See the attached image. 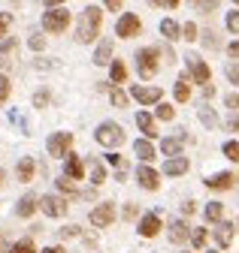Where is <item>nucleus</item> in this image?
Returning <instances> with one entry per match:
<instances>
[{"label": "nucleus", "instance_id": "1", "mask_svg": "<svg viewBox=\"0 0 239 253\" xmlns=\"http://www.w3.org/2000/svg\"><path fill=\"white\" fill-rule=\"evenodd\" d=\"M100 21H103V9H100V6H88V9H82L79 27H76V40H79V42H91V40H97V34H100Z\"/></svg>", "mask_w": 239, "mask_h": 253}, {"label": "nucleus", "instance_id": "2", "mask_svg": "<svg viewBox=\"0 0 239 253\" xmlns=\"http://www.w3.org/2000/svg\"><path fill=\"white\" fill-rule=\"evenodd\" d=\"M67 24H70V12L64 6H49V12L43 15V27L49 34H64Z\"/></svg>", "mask_w": 239, "mask_h": 253}, {"label": "nucleus", "instance_id": "3", "mask_svg": "<svg viewBox=\"0 0 239 253\" xmlns=\"http://www.w3.org/2000/svg\"><path fill=\"white\" fill-rule=\"evenodd\" d=\"M158 60H161V51L158 48H142V51H136V73L142 79H152L158 73Z\"/></svg>", "mask_w": 239, "mask_h": 253}, {"label": "nucleus", "instance_id": "4", "mask_svg": "<svg viewBox=\"0 0 239 253\" xmlns=\"http://www.w3.org/2000/svg\"><path fill=\"white\" fill-rule=\"evenodd\" d=\"M94 139H97V142H100L103 148H118V145L124 142V133H121V126H118V124L106 121V124H100V126H97Z\"/></svg>", "mask_w": 239, "mask_h": 253}, {"label": "nucleus", "instance_id": "5", "mask_svg": "<svg viewBox=\"0 0 239 253\" xmlns=\"http://www.w3.org/2000/svg\"><path fill=\"white\" fill-rule=\"evenodd\" d=\"M139 30H142V21L136 18V12H124L121 18H118V24H115V34H118V37H124V40L136 37Z\"/></svg>", "mask_w": 239, "mask_h": 253}, {"label": "nucleus", "instance_id": "6", "mask_svg": "<svg viewBox=\"0 0 239 253\" xmlns=\"http://www.w3.org/2000/svg\"><path fill=\"white\" fill-rule=\"evenodd\" d=\"M67 199L64 196H55V193H49V196H43L40 199V211L43 214H49V217H64L67 214Z\"/></svg>", "mask_w": 239, "mask_h": 253}, {"label": "nucleus", "instance_id": "7", "mask_svg": "<svg viewBox=\"0 0 239 253\" xmlns=\"http://www.w3.org/2000/svg\"><path fill=\"white\" fill-rule=\"evenodd\" d=\"M70 145H73V133H52L46 148H49L52 157H67L70 154Z\"/></svg>", "mask_w": 239, "mask_h": 253}, {"label": "nucleus", "instance_id": "8", "mask_svg": "<svg viewBox=\"0 0 239 253\" xmlns=\"http://www.w3.org/2000/svg\"><path fill=\"white\" fill-rule=\"evenodd\" d=\"M130 97L142 106H155L161 103V87H148V84H133L130 87Z\"/></svg>", "mask_w": 239, "mask_h": 253}, {"label": "nucleus", "instance_id": "9", "mask_svg": "<svg viewBox=\"0 0 239 253\" xmlns=\"http://www.w3.org/2000/svg\"><path fill=\"white\" fill-rule=\"evenodd\" d=\"M88 220H91V226H109L112 220H115V208H112V202L97 205L91 214H88Z\"/></svg>", "mask_w": 239, "mask_h": 253}, {"label": "nucleus", "instance_id": "10", "mask_svg": "<svg viewBox=\"0 0 239 253\" xmlns=\"http://www.w3.org/2000/svg\"><path fill=\"white\" fill-rule=\"evenodd\" d=\"M161 232V214H145L139 220V235L142 238H155Z\"/></svg>", "mask_w": 239, "mask_h": 253}, {"label": "nucleus", "instance_id": "11", "mask_svg": "<svg viewBox=\"0 0 239 253\" xmlns=\"http://www.w3.org/2000/svg\"><path fill=\"white\" fill-rule=\"evenodd\" d=\"M136 181H139L145 190H158V187H161V175H158L152 166H139V169H136Z\"/></svg>", "mask_w": 239, "mask_h": 253}, {"label": "nucleus", "instance_id": "12", "mask_svg": "<svg viewBox=\"0 0 239 253\" xmlns=\"http://www.w3.org/2000/svg\"><path fill=\"white\" fill-rule=\"evenodd\" d=\"M185 60H188V67H191V79L200 82V84H206V82H209V67H206V63H203L197 54H188Z\"/></svg>", "mask_w": 239, "mask_h": 253}, {"label": "nucleus", "instance_id": "13", "mask_svg": "<svg viewBox=\"0 0 239 253\" xmlns=\"http://www.w3.org/2000/svg\"><path fill=\"white\" fill-rule=\"evenodd\" d=\"M233 184H236V175L233 172H218L212 178H206V187L209 190H230Z\"/></svg>", "mask_w": 239, "mask_h": 253}, {"label": "nucleus", "instance_id": "14", "mask_svg": "<svg viewBox=\"0 0 239 253\" xmlns=\"http://www.w3.org/2000/svg\"><path fill=\"white\" fill-rule=\"evenodd\" d=\"M15 51H18V40L15 37L0 40V67H9L12 57H15Z\"/></svg>", "mask_w": 239, "mask_h": 253}, {"label": "nucleus", "instance_id": "15", "mask_svg": "<svg viewBox=\"0 0 239 253\" xmlns=\"http://www.w3.org/2000/svg\"><path fill=\"white\" fill-rule=\"evenodd\" d=\"M37 205H40L37 193H24V196L18 199V205H15V214H18V217H31V214L37 211Z\"/></svg>", "mask_w": 239, "mask_h": 253}, {"label": "nucleus", "instance_id": "16", "mask_svg": "<svg viewBox=\"0 0 239 253\" xmlns=\"http://www.w3.org/2000/svg\"><path fill=\"white\" fill-rule=\"evenodd\" d=\"M185 148V133H179V136H170V139H161V151L167 157H176V154H182Z\"/></svg>", "mask_w": 239, "mask_h": 253}, {"label": "nucleus", "instance_id": "17", "mask_svg": "<svg viewBox=\"0 0 239 253\" xmlns=\"http://www.w3.org/2000/svg\"><path fill=\"white\" fill-rule=\"evenodd\" d=\"M188 172V160H185V157L182 154H176V157H170V160L164 163V175H185Z\"/></svg>", "mask_w": 239, "mask_h": 253}, {"label": "nucleus", "instance_id": "18", "mask_svg": "<svg viewBox=\"0 0 239 253\" xmlns=\"http://www.w3.org/2000/svg\"><path fill=\"white\" fill-rule=\"evenodd\" d=\"M185 238H191V226L185 223V220H173V223H170V241L182 244Z\"/></svg>", "mask_w": 239, "mask_h": 253}, {"label": "nucleus", "instance_id": "19", "mask_svg": "<svg viewBox=\"0 0 239 253\" xmlns=\"http://www.w3.org/2000/svg\"><path fill=\"white\" fill-rule=\"evenodd\" d=\"M136 124H139V130L145 133V139H158V126H155V118L148 115V112H136Z\"/></svg>", "mask_w": 239, "mask_h": 253}, {"label": "nucleus", "instance_id": "20", "mask_svg": "<svg viewBox=\"0 0 239 253\" xmlns=\"http://www.w3.org/2000/svg\"><path fill=\"white\" fill-rule=\"evenodd\" d=\"M215 241H218V247H230L233 244V223L221 220V223L215 226Z\"/></svg>", "mask_w": 239, "mask_h": 253}, {"label": "nucleus", "instance_id": "21", "mask_svg": "<svg viewBox=\"0 0 239 253\" xmlns=\"http://www.w3.org/2000/svg\"><path fill=\"white\" fill-rule=\"evenodd\" d=\"M94 63H97V67H109V63H112V40H103V42L97 45Z\"/></svg>", "mask_w": 239, "mask_h": 253}, {"label": "nucleus", "instance_id": "22", "mask_svg": "<svg viewBox=\"0 0 239 253\" xmlns=\"http://www.w3.org/2000/svg\"><path fill=\"white\" fill-rule=\"evenodd\" d=\"M176 100L179 103H188L191 100V76L188 73H182V76H179V82H176Z\"/></svg>", "mask_w": 239, "mask_h": 253}, {"label": "nucleus", "instance_id": "23", "mask_svg": "<svg viewBox=\"0 0 239 253\" xmlns=\"http://www.w3.org/2000/svg\"><path fill=\"white\" fill-rule=\"evenodd\" d=\"M133 154L139 157L142 163L155 160V148H152V142H148V139H136V142H133Z\"/></svg>", "mask_w": 239, "mask_h": 253}, {"label": "nucleus", "instance_id": "24", "mask_svg": "<svg viewBox=\"0 0 239 253\" xmlns=\"http://www.w3.org/2000/svg\"><path fill=\"white\" fill-rule=\"evenodd\" d=\"M67 175H70V178H76V181H82V178H85V163H82V157L67 154Z\"/></svg>", "mask_w": 239, "mask_h": 253}, {"label": "nucleus", "instance_id": "25", "mask_svg": "<svg viewBox=\"0 0 239 253\" xmlns=\"http://www.w3.org/2000/svg\"><path fill=\"white\" fill-rule=\"evenodd\" d=\"M15 178L18 181H31L34 178V157H21L15 166Z\"/></svg>", "mask_w": 239, "mask_h": 253}, {"label": "nucleus", "instance_id": "26", "mask_svg": "<svg viewBox=\"0 0 239 253\" xmlns=\"http://www.w3.org/2000/svg\"><path fill=\"white\" fill-rule=\"evenodd\" d=\"M206 220H209V223H221V220H224V205L221 202H209L206 205Z\"/></svg>", "mask_w": 239, "mask_h": 253}, {"label": "nucleus", "instance_id": "27", "mask_svg": "<svg viewBox=\"0 0 239 253\" xmlns=\"http://www.w3.org/2000/svg\"><path fill=\"white\" fill-rule=\"evenodd\" d=\"M161 34H164L167 40H179V37H182V27H179L173 18H164V21H161Z\"/></svg>", "mask_w": 239, "mask_h": 253}, {"label": "nucleus", "instance_id": "28", "mask_svg": "<svg viewBox=\"0 0 239 253\" xmlns=\"http://www.w3.org/2000/svg\"><path fill=\"white\" fill-rule=\"evenodd\" d=\"M109 76H112L115 84H121V82L127 79V67H124L121 60H112V63H109Z\"/></svg>", "mask_w": 239, "mask_h": 253}, {"label": "nucleus", "instance_id": "29", "mask_svg": "<svg viewBox=\"0 0 239 253\" xmlns=\"http://www.w3.org/2000/svg\"><path fill=\"white\" fill-rule=\"evenodd\" d=\"M109 100H112V106H115V109H124V106H127V93H124L121 87H118V84H112Z\"/></svg>", "mask_w": 239, "mask_h": 253}, {"label": "nucleus", "instance_id": "30", "mask_svg": "<svg viewBox=\"0 0 239 253\" xmlns=\"http://www.w3.org/2000/svg\"><path fill=\"white\" fill-rule=\"evenodd\" d=\"M200 121L209 126V130H215V126H218V115L209 109V106H200Z\"/></svg>", "mask_w": 239, "mask_h": 253}, {"label": "nucleus", "instance_id": "31", "mask_svg": "<svg viewBox=\"0 0 239 253\" xmlns=\"http://www.w3.org/2000/svg\"><path fill=\"white\" fill-rule=\"evenodd\" d=\"M197 34H200V30H197V24H194V21H185V24H182V40H185V42H194V40H200Z\"/></svg>", "mask_w": 239, "mask_h": 253}, {"label": "nucleus", "instance_id": "32", "mask_svg": "<svg viewBox=\"0 0 239 253\" xmlns=\"http://www.w3.org/2000/svg\"><path fill=\"white\" fill-rule=\"evenodd\" d=\"M9 27H12V12H0V40L9 37Z\"/></svg>", "mask_w": 239, "mask_h": 253}, {"label": "nucleus", "instance_id": "33", "mask_svg": "<svg viewBox=\"0 0 239 253\" xmlns=\"http://www.w3.org/2000/svg\"><path fill=\"white\" fill-rule=\"evenodd\" d=\"M155 115H158L161 121H173V118H176V109H173L170 103H158V109H155Z\"/></svg>", "mask_w": 239, "mask_h": 253}, {"label": "nucleus", "instance_id": "34", "mask_svg": "<svg viewBox=\"0 0 239 253\" xmlns=\"http://www.w3.org/2000/svg\"><path fill=\"white\" fill-rule=\"evenodd\" d=\"M224 76H227V82H230V84H239V60L227 63V67H224Z\"/></svg>", "mask_w": 239, "mask_h": 253}, {"label": "nucleus", "instance_id": "35", "mask_svg": "<svg viewBox=\"0 0 239 253\" xmlns=\"http://www.w3.org/2000/svg\"><path fill=\"white\" fill-rule=\"evenodd\" d=\"M9 253H34V241L21 238V241H15V247H9Z\"/></svg>", "mask_w": 239, "mask_h": 253}, {"label": "nucleus", "instance_id": "36", "mask_svg": "<svg viewBox=\"0 0 239 253\" xmlns=\"http://www.w3.org/2000/svg\"><path fill=\"white\" fill-rule=\"evenodd\" d=\"M224 157L233 163H239V142H224Z\"/></svg>", "mask_w": 239, "mask_h": 253}, {"label": "nucleus", "instance_id": "37", "mask_svg": "<svg viewBox=\"0 0 239 253\" xmlns=\"http://www.w3.org/2000/svg\"><path fill=\"white\" fill-rule=\"evenodd\" d=\"M224 24H227V30H230V34H239V9H233V12H227V18H224Z\"/></svg>", "mask_w": 239, "mask_h": 253}, {"label": "nucleus", "instance_id": "38", "mask_svg": "<svg viewBox=\"0 0 239 253\" xmlns=\"http://www.w3.org/2000/svg\"><path fill=\"white\" fill-rule=\"evenodd\" d=\"M103 181H106V169H103V166H94V172H91V184L100 187Z\"/></svg>", "mask_w": 239, "mask_h": 253}, {"label": "nucleus", "instance_id": "39", "mask_svg": "<svg viewBox=\"0 0 239 253\" xmlns=\"http://www.w3.org/2000/svg\"><path fill=\"white\" fill-rule=\"evenodd\" d=\"M191 244H194V247H203V244H206V229H194V232H191Z\"/></svg>", "mask_w": 239, "mask_h": 253}, {"label": "nucleus", "instance_id": "40", "mask_svg": "<svg viewBox=\"0 0 239 253\" xmlns=\"http://www.w3.org/2000/svg\"><path fill=\"white\" fill-rule=\"evenodd\" d=\"M9 97V79L6 76H0V103H3Z\"/></svg>", "mask_w": 239, "mask_h": 253}, {"label": "nucleus", "instance_id": "41", "mask_svg": "<svg viewBox=\"0 0 239 253\" xmlns=\"http://www.w3.org/2000/svg\"><path fill=\"white\" fill-rule=\"evenodd\" d=\"M79 235V226H64V229H58V238H73Z\"/></svg>", "mask_w": 239, "mask_h": 253}, {"label": "nucleus", "instance_id": "42", "mask_svg": "<svg viewBox=\"0 0 239 253\" xmlns=\"http://www.w3.org/2000/svg\"><path fill=\"white\" fill-rule=\"evenodd\" d=\"M224 106H227V109H236V106H239V93H227V97H224Z\"/></svg>", "mask_w": 239, "mask_h": 253}, {"label": "nucleus", "instance_id": "43", "mask_svg": "<svg viewBox=\"0 0 239 253\" xmlns=\"http://www.w3.org/2000/svg\"><path fill=\"white\" fill-rule=\"evenodd\" d=\"M227 130H230V133H236V130H239V115H236V112L227 118Z\"/></svg>", "mask_w": 239, "mask_h": 253}, {"label": "nucleus", "instance_id": "44", "mask_svg": "<svg viewBox=\"0 0 239 253\" xmlns=\"http://www.w3.org/2000/svg\"><path fill=\"white\" fill-rule=\"evenodd\" d=\"M218 3L215 0H197V9H203V12H209V9H215Z\"/></svg>", "mask_w": 239, "mask_h": 253}, {"label": "nucleus", "instance_id": "45", "mask_svg": "<svg viewBox=\"0 0 239 253\" xmlns=\"http://www.w3.org/2000/svg\"><path fill=\"white\" fill-rule=\"evenodd\" d=\"M203 42H206L209 48H215V45H218V40H215V34H212V30H206V34H203Z\"/></svg>", "mask_w": 239, "mask_h": 253}, {"label": "nucleus", "instance_id": "46", "mask_svg": "<svg viewBox=\"0 0 239 253\" xmlns=\"http://www.w3.org/2000/svg\"><path fill=\"white\" fill-rule=\"evenodd\" d=\"M46 103H49V93H37V97H34V106H37V109H43Z\"/></svg>", "mask_w": 239, "mask_h": 253}, {"label": "nucleus", "instance_id": "47", "mask_svg": "<svg viewBox=\"0 0 239 253\" xmlns=\"http://www.w3.org/2000/svg\"><path fill=\"white\" fill-rule=\"evenodd\" d=\"M103 160H106L109 166H118V163H121V157H118V154H112V151H109V154L103 157Z\"/></svg>", "mask_w": 239, "mask_h": 253}, {"label": "nucleus", "instance_id": "48", "mask_svg": "<svg viewBox=\"0 0 239 253\" xmlns=\"http://www.w3.org/2000/svg\"><path fill=\"white\" fill-rule=\"evenodd\" d=\"M43 45H46L43 37H34V40H31V48H34V51H43Z\"/></svg>", "mask_w": 239, "mask_h": 253}, {"label": "nucleus", "instance_id": "49", "mask_svg": "<svg viewBox=\"0 0 239 253\" xmlns=\"http://www.w3.org/2000/svg\"><path fill=\"white\" fill-rule=\"evenodd\" d=\"M227 54H230V57H239V40H233V42L227 45Z\"/></svg>", "mask_w": 239, "mask_h": 253}, {"label": "nucleus", "instance_id": "50", "mask_svg": "<svg viewBox=\"0 0 239 253\" xmlns=\"http://www.w3.org/2000/svg\"><path fill=\"white\" fill-rule=\"evenodd\" d=\"M103 6L115 12V9H121V0H103Z\"/></svg>", "mask_w": 239, "mask_h": 253}, {"label": "nucleus", "instance_id": "51", "mask_svg": "<svg viewBox=\"0 0 239 253\" xmlns=\"http://www.w3.org/2000/svg\"><path fill=\"white\" fill-rule=\"evenodd\" d=\"M136 214H139V208H136V205H127V208H124V217H127V220H133Z\"/></svg>", "mask_w": 239, "mask_h": 253}, {"label": "nucleus", "instance_id": "52", "mask_svg": "<svg viewBox=\"0 0 239 253\" xmlns=\"http://www.w3.org/2000/svg\"><path fill=\"white\" fill-rule=\"evenodd\" d=\"M203 93H206V97H215V87H212V84L206 82V84H203Z\"/></svg>", "mask_w": 239, "mask_h": 253}, {"label": "nucleus", "instance_id": "53", "mask_svg": "<svg viewBox=\"0 0 239 253\" xmlns=\"http://www.w3.org/2000/svg\"><path fill=\"white\" fill-rule=\"evenodd\" d=\"M0 253H9V244H6V235H0Z\"/></svg>", "mask_w": 239, "mask_h": 253}, {"label": "nucleus", "instance_id": "54", "mask_svg": "<svg viewBox=\"0 0 239 253\" xmlns=\"http://www.w3.org/2000/svg\"><path fill=\"white\" fill-rule=\"evenodd\" d=\"M182 214H194V202H185L182 205Z\"/></svg>", "mask_w": 239, "mask_h": 253}, {"label": "nucleus", "instance_id": "55", "mask_svg": "<svg viewBox=\"0 0 239 253\" xmlns=\"http://www.w3.org/2000/svg\"><path fill=\"white\" fill-rule=\"evenodd\" d=\"M67 0H46V6H64Z\"/></svg>", "mask_w": 239, "mask_h": 253}, {"label": "nucleus", "instance_id": "56", "mask_svg": "<svg viewBox=\"0 0 239 253\" xmlns=\"http://www.w3.org/2000/svg\"><path fill=\"white\" fill-rule=\"evenodd\" d=\"M43 253H64V250H61V247H46Z\"/></svg>", "mask_w": 239, "mask_h": 253}, {"label": "nucleus", "instance_id": "57", "mask_svg": "<svg viewBox=\"0 0 239 253\" xmlns=\"http://www.w3.org/2000/svg\"><path fill=\"white\" fill-rule=\"evenodd\" d=\"M152 6H167V0H148Z\"/></svg>", "mask_w": 239, "mask_h": 253}, {"label": "nucleus", "instance_id": "58", "mask_svg": "<svg viewBox=\"0 0 239 253\" xmlns=\"http://www.w3.org/2000/svg\"><path fill=\"white\" fill-rule=\"evenodd\" d=\"M179 3H182V0H167V6H170V9H176Z\"/></svg>", "mask_w": 239, "mask_h": 253}, {"label": "nucleus", "instance_id": "59", "mask_svg": "<svg viewBox=\"0 0 239 253\" xmlns=\"http://www.w3.org/2000/svg\"><path fill=\"white\" fill-rule=\"evenodd\" d=\"M3 184H6V181H3V169H0V187H3Z\"/></svg>", "mask_w": 239, "mask_h": 253}, {"label": "nucleus", "instance_id": "60", "mask_svg": "<svg viewBox=\"0 0 239 253\" xmlns=\"http://www.w3.org/2000/svg\"><path fill=\"white\" fill-rule=\"evenodd\" d=\"M209 253H218V250H209Z\"/></svg>", "mask_w": 239, "mask_h": 253}, {"label": "nucleus", "instance_id": "61", "mask_svg": "<svg viewBox=\"0 0 239 253\" xmlns=\"http://www.w3.org/2000/svg\"><path fill=\"white\" fill-rule=\"evenodd\" d=\"M236 6H239V0H236Z\"/></svg>", "mask_w": 239, "mask_h": 253}]
</instances>
